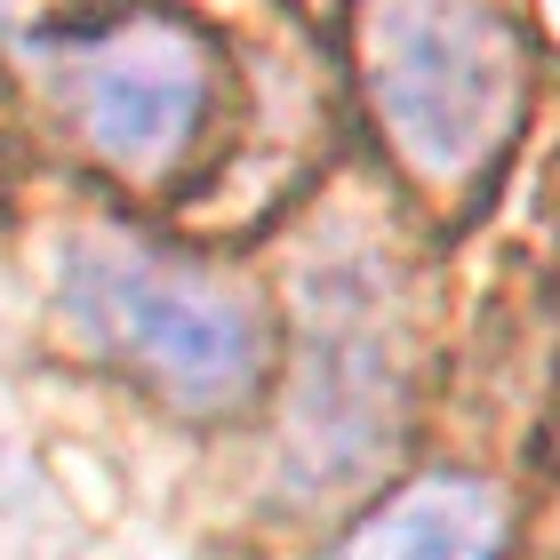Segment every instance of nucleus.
<instances>
[{"instance_id": "nucleus-1", "label": "nucleus", "mask_w": 560, "mask_h": 560, "mask_svg": "<svg viewBox=\"0 0 560 560\" xmlns=\"http://www.w3.org/2000/svg\"><path fill=\"white\" fill-rule=\"evenodd\" d=\"M57 289H65V313L81 320V337L105 345L113 361H129L144 385H161L176 409H241L272 369L265 313L233 280L152 257L120 233L72 241Z\"/></svg>"}, {"instance_id": "nucleus-2", "label": "nucleus", "mask_w": 560, "mask_h": 560, "mask_svg": "<svg viewBox=\"0 0 560 560\" xmlns=\"http://www.w3.org/2000/svg\"><path fill=\"white\" fill-rule=\"evenodd\" d=\"M361 72L393 144L424 176H465L513 120V40L489 0H369Z\"/></svg>"}, {"instance_id": "nucleus-3", "label": "nucleus", "mask_w": 560, "mask_h": 560, "mask_svg": "<svg viewBox=\"0 0 560 560\" xmlns=\"http://www.w3.org/2000/svg\"><path fill=\"white\" fill-rule=\"evenodd\" d=\"M48 81H57L65 113L81 120V137L120 168L176 161L209 113V57L168 16H137L96 40L48 48Z\"/></svg>"}, {"instance_id": "nucleus-4", "label": "nucleus", "mask_w": 560, "mask_h": 560, "mask_svg": "<svg viewBox=\"0 0 560 560\" xmlns=\"http://www.w3.org/2000/svg\"><path fill=\"white\" fill-rule=\"evenodd\" d=\"M504 552V504L489 480L432 472L385 497L352 537L328 545V560H497Z\"/></svg>"}]
</instances>
